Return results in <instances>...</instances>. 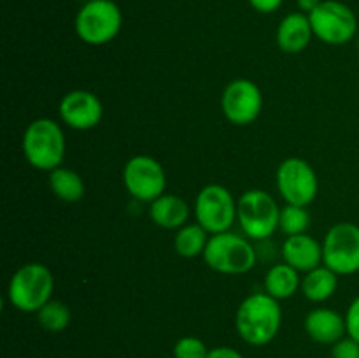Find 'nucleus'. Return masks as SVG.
Instances as JSON below:
<instances>
[{
  "label": "nucleus",
  "instance_id": "obj_1",
  "mask_svg": "<svg viewBox=\"0 0 359 358\" xmlns=\"http://www.w3.org/2000/svg\"><path fill=\"white\" fill-rule=\"evenodd\" d=\"M283 325V309L279 300L266 291H258L241 302L235 314V329L244 343L266 346L279 333Z\"/></svg>",
  "mask_w": 359,
  "mask_h": 358
},
{
  "label": "nucleus",
  "instance_id": "obj_2",
  "mask_svg": "<svg viewBox=\"0 0 359 358\" xmlns=\"http://www.w3.org/2000/svg\"><path fill=\"white\" fill-rule=\"evenodd\" d=\"M23 154L37 171H55L65 158V133L51 118L34 119L23 133Z\"/></svg>",
  "mask_w": 359,
  "mask_h": 358
},
{
  "label": "nucleus",
  "instance_id": "obj_3",
  "mask_svg": "<svg viewBox=\"0 0 359 358\" xmlns=\"http://www.w3.org/2000/svg\"><path fill=\"white\" fill-rule=\"evenodd\" d=\"M202 256L207 267L226 276L248 274L258 260L251 239L230 230L210 235Z\"/></svg>",
  "mask_w": 359,
  "mask_h": 358
},
{
  "label": "nucleus",
  "instance_id": "obj_4",
  "mask_svg": "<svg viewBox=\"0 0 359 358\" xmlns=\"http://www.w3.org/2000/svg\"><path fill=\"white\" fill-rule=\"evenodd\" d=\"M55 277L51 270L37 262L25 263L13 274L7 286L11 305L21 312H37L51 300Z\"/></svg>",
  "mask_w": 359,
  "mask_h": 358
},
{
  "label": "nucleus",
  "instance_id": "obj_5",
  "mask_svg": "<svg viewBox=\"0 0 359 358\" xmlns=\"http://www.w3.org/2000/svg\"><path fill=\"white\" fill-rule=\"evenodd\" d=\"M280 207L263 190H248L237 204V220L242 234L251 241H265L279 228Z\"/></svg>",
  "mask_w": 359,
  "mask_h": 358
},
{
  "label": "nucleus",
  "instance_id": "obj_6",
  "mask_svg": "<svg viewBox=\"0 0 359 358\" xmlns=\"http://www.w3.org/2000/svg\"><path fill=\"white\" fill-rule=\"evenodd\" d=\"M123 14L112 0H88L76 16V34L84 44L104 46L121 32Z\"/></svg>",
  "mask_w": 359,
  "mask_h": 358
},
{
  "label": "nucleus",
  "instance_id": "obj_7",
  "mask_svg": "<svg viewBox=\"0 0 359 358\" xmlns=\"http://www.w3.org/2000/svg\"><path fill=\"white\" fill-rule=\"evenodd\" d=\"M314 37L330 46H344L358 34V18L349 6L339 0H323L309 14Z\"/></svg>",
  "mask_w": 359,
  "mask_h": 358
},
{
  "label": "nucleus",
  "instance_id": "obj_8",
  "mask_svg": "<svg viewBox=\"0 0 359 358\" xmlns=\"http://www.w3.org/2000/svg\"><path fill=\"white\" fill-rule=\"evenodd\" d=\"M237 200L223 185H207L200 190L195 200L196 223L210 235L228 232L237 221Z\"/></svg>",
  "mask_w": 359,
  "mask_h": 358
},
{
  "label": "nucleus",
  "instance_id": "obj_9",
  "mask_svg": "<svg viewBox=\"0 0 359 358\" xmlns=\"http://www.w3.org/2000/svg\"><path fill=\"white\" fill-rule=\"evenodd\" d=\"M323 263L339 276L359 272V227L351 221L333 225L323 241Z\"/></svg>",
  "mask_w": 359,
  "mask_h": 358
},
{
  "label": "nucleus",
  "instance_id": "obj_10",
  "mask_svg": "<svg viewBox=\"0 0 359 358\" xmlns=\"http://www.w3.org/2000/svg\"><path fill=\"white\" fill-rule=\"evenodd\" d=\"M276 183L284 202L293 206L307 207L319 192L318 174L304 158H286L277 168Z\"/></svg>",
  "mask_w": 359,
  "mask_h": 358
},
{
  "label": "nucleus",
  "instance_id": "obj_11",
  "mask_svg": "<svg viewBox=\"0 0 359 358\" xmlns=\"http://www.w3.org/2000/svg\"><path fill=\"white\" fill-rule=\"evenodd\" d=\"M123 183L133 199L151 204L167 190V174L156 158L137 154L126 161L123 168Z\"/></svg>",
  "mask_w": 359,
  "mask_h": 358
},
{
  "label": "nucleus",
  "instance_id": "obj_12",
  "mask_svg": "<svg viewBox=\"0 0 359 358\" xmlns=\"http://www.w3.org/2000/svg\"><path fill=\"white\" fill-rule=\"evenodd\" d=\"M221 109H223L224 118L233 125H251L262 114V90L255 81L244 79V77L230 81L221 95Z\"/></svg>",
  "mask_w": 359,
  "mask_h": 358
},
{
  "label": "nucleus",
  "instance_id": "obj_13",
  "mask_svg": "<svg viewBox=\"0 0 359 358\" xmlns=\"http://www.w3.org/2000/svg\"><path fill=\"white\" fill-rule=\"evenodd\" d=\"M60 118L74 130H91L102 121L104 105L100 98L88 90H74L60 100Z\"/></svg>",
  "mask_w": 359,
  "mask_h": 358
},
{
  "label": "nucleus",
  "instance_id": "obj_14",
  "mask_svg": "<svg viewBox=\"0 0 359 358\" xmlns=\"http://www.w3.org/2000/svg\"><path fill=\"white\" fill-rule=\"evenodd\" d=\"M305 332L314 343L333 346L347 333L346 316L330 307H316L305 316Z\"/></svg>",
  "mask_w": 359,
  "mask_h": 358
},
{
  "label": "nucleus",
  "instance_id": "obj_15",
  "mask_svg": "<svg viewBox=\"0 0 359 358\" xmlns=\"http://www.w3.org/2000/svg\"><path fill=\"white\" fill-rule=\"evenodd\" d=\"M283 260L298 272H311L323 265V244L312 235H290L283 242Z\"/></svg>",
  "mask_w": 359,
  "mask_h": 358
},
{
  "label": "nucleus",
  "instance_id": "obj_16",
  "mask_svg": "<svg viewBox=\"0 0 359 358\" xmlns=\"http://www.w3.org/2000/svg\"><path fill=\"white\" fill-rule=\"evenodd\" d=\"M314 37L309 14L305 13H290L283 18L277 28V46L287 55L302 53Z\"/></svg>",
  "mask_w": 359,
  "mask_h": 358
},
{
  "label": "nucleus",
  "instance_id": "obj_17",
  "mask_svg": "<svg viewBox=\"0 0 359 358\" xmlns=\"http://www.w3.org/2000/svg\"><path fill=\"white\" fill-rule=\"evenodd\" d=\"M149 218L154 225L167 230L184 227L189 218V206L181 197L163 193L149 204Z\"/></svg>",
  "mask_w": 359,
  "mask_h": 358
},
{
  "label": "nucleus",
  "instance_id": "obj_18",
  "mask_svg": "<svg viewBox=\"0 0 359 358\" xmlns=\"http://www.w3.org/2000/svg\"><path fill=\"white\" fill-rule=\"evenodd\" d=\"M300 288L304 297L311 302H325L333 297L339 288V274L323 263L311 272H305Z\"/></svg>",
  "mask_w": 359,
  "mask_h": 358
},
{
  "label": "nucleus",
  "instance_id": "obj_19",
  "mask_svg": "<svg viewBox=\"0 0 359 358\" xmlns=\"http://www.w3.org/2000/svg\"><path fill=\"white\" fill-rule=\"evenodd\" d=\"M300 286L302 279L298 276V270L287 265L286 262L270 267L265 276V291L277 300H286L293 297Z\"/></svg>",
  "mask_w": 359,
  "mask_h": 358
},
{
  "label": "nucleus",
  "instance_id": "obj_20",
  "mask_svg": "<svg viewBox=\"0 0 359 358\" xmlns=\"http://www.w3.org/2000/svg\"><path fill=\"white\" fill-rule=\"evenodd\" d=\"M49 188L63 202H79L86 193L83 178L76 171L67 167H58L49 172Z\"/></svg>",
  "mask_w": 359,
  "mask_h": 358
},
{
  "label": "nucleus",
  "instance_id": "obj_21",
  "mask_svg": "<svg viewBox=\"0 0 359 358\" xmlns=\"http://www.w3.org/2000/svg\"><path fill=\"white\" fill-rule=\"evenodd\" d=\"M210 235L205 228L200 223H186L181 227L175 234L174 239V248L177 255L182 258H195V256L203 255L209 242Z\"/></svg>",
  "mask_w": 359,
  "mask_h": 358
},
{
  "label": "nucleus",
  "instance_id": "obj_22",
  "mask_svg": "<svg viewBox=\"0 0 359 358\" xmlns=\"http://www.w3.org/2000/svg\"><path fill=\"white\" fill-rule=\"evenodd\" d=\"M70 319H72V312L62 300H53L51 298L48 304L42 305L37 311L39 325L51 333L63 332L70 325Z\"/></svg>",
  "mask_w": 359,
  "mask_h": 358
},
{
  "label": "nucleus",
  "instance_id": "obj_23",
  "mask_svg": "<svg viewBox=\"0 0 359 358\" xmlns=\"http://www.w3.org/2000/svg\"><path fill=\"white\" fill-rule=\"evenodd\" d=\"M309 225H311V214H309L307 207L286 204V206L280 209L279 228L287 235V237H290V235L307 234Z\"/></svg>",
  "mask_w": 359,
  "mask_h": 358
},
{
  "label": "nucleus",
  "instance_id": "obj_24",
  "mask_svg": "<svg viewBox=\"0 0 359 358\" xmlns=\"http://www.w3.org/2000/svg\"><path fill=\"white\" fill-rule=\"evenodd\" d=\"M209 351L207 344L195 336L181 337L174 344V358H207Z\"/></svg>",
  "mask_w": 359,
  "mask_h": 358
},
{
  "label": "nucleus",
  "instance_id": "obj_25",
  "mask_svg": "<svg viewBox=\"0 0 359 358\" xmlns=\"http://www.w3.org/2000/svg\"><path fill=\"white\" fill-rule=\"evenodd\" d=\"M332 358H359V343L353 337H344L332 346Z\"/></svg>",
  "mask_w": 359,
  "mask_h": 358
},
{
  "label": "nucleus",
  "instance_id": "obj_26",
  "mask_svg": "<svg viewBox=\"0 0 359 358\" xmlns=\"http://www.w3.org/2000/svg\"><path fill=\"white\" fill-rule=\"evenodd\" d=\"M346 325H347V336L353 337L354 340L359 343V295L351 302L349 309L346 312Z\"/></svg>",
  "mask_w": 359,
  "mask_h": 358
},
{
  "label": "nucleus",
  "instance_id": "obj_27",
  "mask_svg": "<svg viewBox=\"0 0 359 358\" xmlns=\"http://www.w3.org/2000/svg\"><path fill=\"white\" fill-rule=\"evenodd\" d=\"M283 2L284 0H249L252 9H256L258 13H263V14L276 13V11L283 6Z\"/></svg>",
  "mask_w": 359,
  "mask_h": 358
},
{
  "label": "nucleus",
  "instance_id": "obj_28",
  "mask_svg": "<svg viewBox=\"0 0 359 358\" xmlns=\"http://www.w3.org/2000/svg\"><path fill=\"white\" fill-rule=\"evenodd\" d=\"M207 358H244V354H242L238 350H235V347L217 346L209 351V357Z\"/></svg>",
  "mask_w": 359,
  "mask_h": 358
},
{
  "label": "nucleus",
  "instance_id": "obj_29",
  "mask_svg": "<svg viewBox=\"0 0 359 358\" xmlns=\"http://www.w3.org/2000/svg\"><path fill=\"white\" fill-rule=\"evenodd\" d=\"M323 0H298V7L302 9V13L311 14L312 11H316L319 7Z\"/></svg>",
  "mask_w": 359,
  "mask_h": 358
},
{
  "label": "nucleus",
  "instance_id": "obj_30",
  "mask_svg": "<svg viewBox=\"0 0 359 358\" xmlns=\"http://www.w3.org/2000/svg\"><path fill=\"white\" fill-rule=\"evenodd\" d=\"M358 49H359V35H358Z\"/></svg>",
  "mask_w": 359,
  "mask_h": 358
}]
</instances>
